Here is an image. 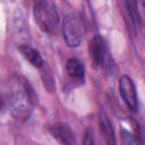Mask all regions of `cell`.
Listing matches in <instances>:
<instances>
[{
	"mask_svg": "<svg viewBox=\"0 0 145 145\" xmlns=\"http://www.w3.org/2000/svg\"><path fill=\"white\" fill-rule=\"evenodd\" d=\"M35 100V93L32 86L26 80H24L23 83H16L9 97V104L12 116L19 121L27 120L32 113Z\"/></svg>",
	"mask_w": 145,
	"mask_h": 145,
	"instance_id": "6da1fadb",
	"label": "cell"
},
{
	"mask_svg": "<svg viewBox=\"0 0 145 145\" xmlns=\"http://www.w3.org/2000/svg\"><path fill=\"white\" fill-rule=\"evenodd\" d=\"M34 18L39 27L45 33H53L59 26L57 6L50 0H40L34 3Z\"/></svg>",
	"mask_w": 145,
	"mask_h": 145,
	"instance_id": "7a4b0ae2",
	"label": "cell"
},
{
	"mask_svg": "<svg viewBox=\"0 0 145 145\" xmlns=\"http://www.w3.org/2000/svg\"><path fill=\"white\" fill-rule=\"evenodd\" d=\"M85 24L78 16H67L62 23L63 39L66 43L71 48H76L80 44L83 36L85 35Z\"/></svg>",
	"mask_w": 145,
	"mask_h": 145,
	"instance_id": "3957f363",
	"label": "cell"
},
{
	"mask_svg": "<svg viewBox=\"0 0 145 145\" xmlns=\"http://www.w3.org/2000/svg\"><path fill=\"white\" fill-rule=\"evenodd\" d=\"M119 91L126 105L131 111H136L138 109V96H137L136 86L129 76L127 75L121 76L119 80Z\"/></svg>",
	"mask_w": 145,
	"mask_h": 145,
	"instance_id": "277c9868",
	"label": "cell"
},
{
	"mask_svg": "<svg viewBox=\"0 0 145 145\" xmlns=\"http://www.w3.org/2000/svg\"><path fill=\"white\" fill-rule=\"evenodd\" d=\"M89 54L93 60V63L96 67L105 66L108 50H106L105 42L101 35H95L89 42Z\"/></svg>",
	"mask_w": 145,
	"mask_h": 145,
	"instance_id": "5b68a950",
	"label": "cell"
},
{
	"mask_svg": "<svg viewBox=\"0 0 145 145\" xmlns=\"http://www.w3.org/2000/svg\"><path fill=\"white\" fill-rule=\"evenodd\" d=\"M51 135L61 145H75V135L66 122H56L49 128Z\"/></svg>",
	"mask_w": 145,
	"mask_h": 145,
	"instance_id": "8992f818",
	"label": "cell"
},
{
	"mask_svg": "<svg viewBox=\"0 0 145 145\" xmlns=\"http://www.w3.org/2000/svg\"><path fill=\"white\" fill-rule=\"evenodd\" d=\"M18 50L20 51V53L23 54V57L34 67L36 68H41L44 65V61L41 57V54L39 53L37 50H35L34 48H32L29 44H22Z\"/></svg>",
	"mask_w": 145,
	"mask_h": 145,
	"instance_id": "52a82bcc",
	"label": "cell"
},
{
	"mask_svg": "<svg viewBox=\"0 0 145 145\" xmlns=\"http://www.w3.org/2000/svg\"><path fill=\"white\" fill-rule=\"evenodd\" d=\"M66 70L68 72V75L76 79V80H83L84 76H85V68L84 65L80 60L76 59V58H71L69 60H67L66 62Z\"/></svg>",
	"mask_w": 145,
	"mask_h": 145,
	"instance_id": "ba28073f",
	"label": "cell"
},
{
	"mask_svg": "<svg viewBox=\"0 0 145 145\" xmlns=\"http://www.w3.org/2000/svg\"><path fill=\"white\" fill-rule=\"evenodd\" d=\"M120 140L122 145H137V139L125 129H121L120 131Z\"/></svg>",
	"mask_w": 145,
	"mask_h": 145,
	"instance_id": "9c48e42d",
	"label": "cell"
},
{
	"mask_svg": "<svg viewBox=\"0 0 145 145\" xmlns=\"http://www.w3.org/2000/svg\"><path fill=\"white\" fill-rule=\"evenodd\" d=\"M84 145H94V135L91 128H87L84 135Z\"/></svg>",
	"mask_w": 145,
	"mask_h": 145,
	"instance_id": "30bf717a",
	"label": "cell"
},
{
	"mask_svg": "<svg viewBox=\"0 0 145 145\" xmlns=\"http://www.w3.org/2000/svg\"><path fill=\"white\" fill-rule=\"evenodd\" d=\"M106 145H117V143H116V138H111V139L106 140Z\"/></svg>",
	"mask_w": 145,
	"mask_h": 145,
	"instance_id": "8fae6325",
	"label": "cell"
},
{
	"mask_svg": "<svg viewBox=\"0 0 145 145\" xmlns=\"http://www.w3.org/2000/svg\"><path fill=\"white\" fill-rule=\"evenodd\" d=\"M3 106H5V101H3V99H2V96L0 95V111L3 109Z\"/></svg>",
	"mask_w": 145,
	"mask_h": 145,
	"instance_id": "7c38bea8",
	"label": "cell"
}]
</instances>
